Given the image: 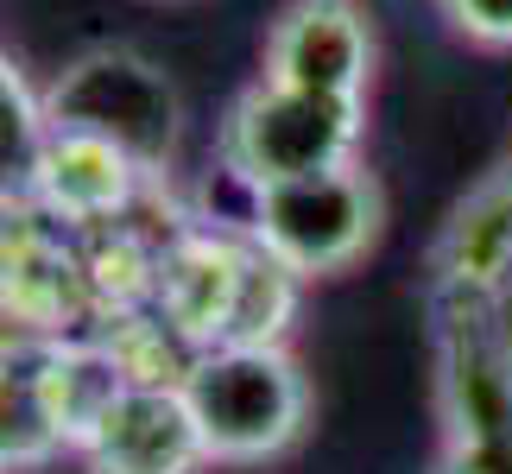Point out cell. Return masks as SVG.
I'll use <instances>...</instances> for the list:
<instances>
[{
    "label": "cell",
    "mask_w": 512,
    "mask_h": 474,
    "mask_svg": "<svg viewBox=\"0 0 512 474\" xmlns=\"http://www.w3.org/2000/svg\"><path fill=\"white\" fill-rule=\"evenodd\" d=\"M443 298V291H437ZM443 449L430 474H512V323L494 298L437 304Z\"/></svg>",
    "instance_id": "obj_1"
},
{
    "label": "cell",
    "mask_w": 512,
    "mask_h": 474,
    "mask_svg": "<svg viewBox=\"0 0 512 474\" xmlns=\"http://www.w3.org/2000/svg\"><path fill=\"white\" fill-rule=\"evenodd\" d=\"M184 405L196 437L209 449V468H253L285 456L310 424V380L291 361V348H203L184 373Z\"/></svg>",
    "instance_id": "obj_2"
},
{
    "label": "cell",
    "mask_w": 512,
    "mask_h": 474,
    "mask_svg": "<svg viewBox=\"0 0 512 474\" xmlns=\"http://www.w3.org/2000/svg\"><path fill=\"white\" fill-rule=\"evenodd\" d=\"M45 114L64 133L121 146L146 177H165L184 140V95L159 57L133 45H89L45 83Z\"/></svg>",
    "instance_id": "obj_3"
},
{
    "label": "cell",
    "mask_w": 512,
    "mask_h": 474,
    "mask_svg": "<svg viewBox=\"0 0 512 474\" xmlns=\"http://www.w3.org/2000/svg\"><path fill=\"white\" fill-rule=\"evenodd\" d=\"M361 102H323V95L285 89V83H253L234 95V108L222 114L215 133V158H222L228 184H241V196L291 184V177H317L361 158Z\"/></svg>",
    "instance_id": "obj_4"
},
{
    "label": "cell",
    "mask_w": 512,
    "mask_h": 474,
    "mask_svg": "<svg viewBox=\"0 0 512 474\" xmlns=\"http://www.w3.org/2000/svg\"><path fill=\"white\" fill-rule=\"evenodd\" d=\"M241 228L272 260H285L304 285L336 279L354 260H367V247L380 241V184L361 158L317 177H291V184L247 196Z\"/></svg>",
    "instance_id": "obj_5"
},
{
    "label": "cell",
    "mask_w": 512,
    "mask_h": 474,
    "mask_svg": "<svg viewBox=\"0 0 512 474\" xmlns=\"http://www.w3.org/2000/svg\"><path fill=\"white\" fill-rule=\"evenodd\" d=\"M260 76L323 102H361L373 83V26L361 0H291L260 51Z\"/></svg>",
    "instance_id": "obj_6"
},
{
    "label": "cell",
    "mask_w": 512,
    "mask_h": 474,
    "mask_svg": "<svg viewBox=\"0 0 512 474\" xmlns=\"http://www.w3.org/2000/svg\"><path fill=\"white\" fill-rule=\"evenodd\" d=\"M247 253H253V241H247L241 222H222V228L215 222H177V234L165 241L152 304H159V316L196 354L228 342L234 304H241V279H247Z\"/></svg>",
    "instance_id": "obj_7"
},
{
    "label": "cell",
    "mask_w": 512,
    "mask_h": 474,
    "mask_svg": "<svg viewBox=\"0 0 512 474\" xmlns=\"http://www.w3.org/2000/svg\"><path fill=\"white\" fill-rule=\"evenodd\" d=\"M152 184H159V177H146L121 146L51 127L26 203L45 209L51 222H64L70 234H95V228H114V222H127V215H140Z\"/></svg>",
    "instance_id": "obj_8"
},
{
    "label": "cell",
    "mask_w": 512,
    "mask_h": 474,
    "mask_svg": "<svg viewBox=\"0 0 512 474\" xmlns=\"http://www.w3.org/2000/svg\"><path fill=\"white\" fill-rule=\"evenodd\" d=\"M89 474H203L209 449L177 386H127L95 437L76 449Z\"/></svg>",
    "instance_id": "obj_9"
},
{
    "label": "cell",
    "mask_w": 512,
    "mask_h": 474,
    "mask_svg": "<svg viewBox=\"0 0 512 474\" xmlns=\"http://www.w3.org/2000/svg\"><path fill=\"white\" fill-rule=\"evenodd\" d=\"M437 291L443 298H494L512 291V158L487 171L456 203V215L437 234Z\"/></svg>",
    "instance_id": "obj_10"
},
{
    "label": "cell",
    "mask_w": 512,
    "mask_h": 474,
    "mask_svg": "<svg viewBox=\"0 0 512 474\" xmlns=\"http://www.w3.org/2000/svg\"><path fill=\"white\" fill-rule=\"evenodd\" d=\"M38 386H45V405H51V424L57 437L70 443V456L95 437V424L114 411V399L127 392L121 367L108 361V348L95 335H70L38 354Z\"/></svg>",
    "instance_id": "obj_11"
},
{
    "label": "cell",
    "mask_w": 512,
    "mask_h": 474,
    "mask_svg": "<svg viewBox=\"0 0 512 474\" xmlns=\"http://www.w3.org/2000/svg\"><path fill=\"white\" fill-rule=\"evenodd\" d=\"M70 456V443L57 437L45 386H38V354H0V474H32Z\"/></svg>",
    "instance_id": "obj_12"
},
{
    "label": "cell",
    "mask_w": 512,
    "mask_h": 474,
    "mask_svg": "<svg viewBox=\"0 0 512 474\" xmlns=\"http://www.w3.org/2000/svg\"><path fill=\"white\" fill-rule=\"evenodd\" d=\"M89 335L108 348V361L121 367L127 386H184V373H190V361H196V348L159 316V304L102 316Z\"/></svg>",
    "instance_id": "obj_13"
},
{
    "label": "cell",
    "mask_w": 512,
    "mask_h": 474,
    "mask_svg": "<svg viewBox=\"0 0 512 474\" xmlns=\"http://www.w3.org/2000/svg\"><path fill=\"white\" fill-rule=\"evenodd\" d=\"M45 140H51L45 89H32L26 70L13 57H0V215L32 196V171H38Z\"/></svg>",
    "instance_id": "obj_14"
},
{
    "label": "cell",
    "mask_w": 512,
    "mask_h": 474,
    "mask_svg": "<svg viewBox=\"0 0 512 474\" xmlns=\"http://www.w3.org/2000/svg\"><path fill=\"white\" fill-rule=\"evenodd\" d=\"M247 241H253V234H247ZM298 304H304V279H298L285 260H272L260 241H253L228 342H241V348H285L291 323H298Z\"/></svg>",
    "instance_id": "obj_15"
},
{
    "label": "cell",
    "mask_w": 512,
    "mask_h": 474,
    "mask_svg": "<svg viewBox=\"0 0 512 474\" xmlns=\"http://www.w3.org/2000/svg\"><path fill=\"white\" fill-rule=\"evenodd\" d=\"M437 7L468 45L512 51V0H437Z\"/></svg>",
    "instance_id": "obj_16"
}]
</instances>
